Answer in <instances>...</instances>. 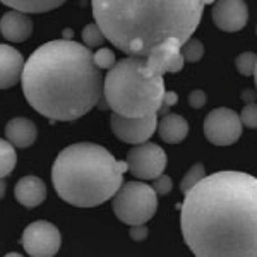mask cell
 Returning a JSON list of instances; mask_svg holds the SVG:
<instances>
[{"mask_svg":"<svg viewBox=\"0 0 257 257\" xmlns=\"http://www.w3.org/2000/svg\"><path fill=\"white\" fill-rule=\"evenodd\" d=\"M180 226L197 257H257V178L218 172L185 194Z\"/></svg>","mask_w":257,"mask_h":257,"instance_id":"obj_1","label":"cell"},{"mask_svg":"<svg viewBox=\"0 0 257 257\" xmlns=\"http://www.w3.org/2000/svg\"><path fill=\"white\" fill-rule=\"evenodd\" d=\"M21 82L28 103L50 122L84 117L105 96V77L91 48L67 38L36 48L24 62Z\"/></svg>","mask_w":257,"mask_h":257,"instance_id":"obj_2","label":"cell"},{"mask_svg":"<svg viewBox=\"0 0 257 257\" xmlns=\"http://www.w3.org/2000/svg\"><path fill=\"white\" fill-rule=\"evenodd\" d=\"M94 23L125 55L148 57L163 41L182 45L197 30L202 0H91Z\"/></svg>","mask_w":257,"mask_h":257,"instance_id":"obj_3","label":"cell"},{"mask_svg":"<svg viewBox=\"0 0 257 257\" xmlns=\"http://www.w3.org/2000/svg\"><path fill=\"white\" fill-rule=\"evenodd\" d=\"M128 172L106 148L77 143L62 149L52 168V182L62 201L77 208H96L113 199Z\"/></svg>","mask_w":257,"mask_h":257,"instance_id":"obj_4","label":"cell"},{"mask_svg":"<svg viewBox=\"0 0 257 257\" xmlns=\"http://www.w3.org/2000/svg\"><path fill=\"white\" fill-rule=\"evenodd\" d=\"M103 94L106 106L122 117H146L158 113L165 98L163 76L146 70L144 57L128 55L106 72Z\"/></svg>","mask_w":257,"mask_h":257,"instance_id":"obj_5","label":"cell"},{"mask_svg":"<svg viewBox=\"0 0 257 257\" xmlns=\"http://www.w3.org/2000/svg\"><path fill=\"white\" fill-rule=\"evenodd\" d=\"M111 208L115 216L125 225H144L158 209V194L144 182H125L113 196Z\"/></svg>","mask_w":257,"mask_h":257,"instance_id":"obj_6","label":"cell"},{"mask_svg":"<svg viewBox=\"0 0 257 257\" xmlns=\"http://www.w3.org/2000/svg\"><path fill=\"white\" fill-rule=\"evenodd\" d=\"M127 167L132 177L141 180H155L167 168V153L155 143L136 144L127 153Z\"/></svg>","mask_w":257,"mask_h":257,"instance_id":"obj_7","label":"cell"},{"mask_svg":"<svg viewBox=\"0 0 257 257\" xmlns=\"http://www.w3.org/2000/svg\"><path fill=\"white\" fill-rule=\"evenodd\" d=\"M242 118L230 108H216L204 118V136L214 146H231L242 136Z\"/></svg>","mask_w":257,"mask_h":257,"instance_id":"obj_8","label":"cell"},{"mask_svg":"<svg viewBox=\"0 0 257 257\" xmlns=\"http://www.w3.org/2000/svg\"><path fill=\"white\" fill-rule=\"evenodd\" d=\"M60 243L59 228L45 219L28 225L21 237V245L31 257H53L60 250Z\"/></svg>","mask_w":257,"mask_h":257,"instance_id":"obj_9","label":"cell"},{"mask_svg":"<svg viewBox=\"0 0 257 257\" xmlns=\"http://www.w3.org/2000/svg\"><path fill=\"white\" fill-rule=\"evenodd\" d=\"M111 131L120 141L127 144H141L155 134L158 128V113H149L146 117H122L111 115Z\"/></svg>","mask_w":257,"mask_h":257,"instance_id":"obj_10","label":"cell"},{"mask_svg":"<svg viewBox=\"0 0 257 257\" xmlns=\"http://www.w3.org/2000/svg\"><path fill=\"white\" fill-rule=\"evenodd\" d=\"M182 43L175 38H170L156 47L146 59V70L153 76H163V74H175L184 69L185 59L182 57Z\"/></svg>","mask_w":257,"mask_h":257,"instance_id":"obj_11","label":"cell"},{"mask_svg":"<svg viewBox=\"0 0 257 257\" xmlns=\"http://www.w3.org/2000/svg\"><path fill=\"white\" fill-rule=\"evenodd\" d=\"M213 23L221 31L237 33L243 30L248 21V9L243 0H218L213 4Z\"/></svg>","mask_w":257,"mask_h":257,"instance_id":"obj_12","label":"cell"},{"mask_svg":"<svg viewBox=\"0 0 257 257\" xmlns=\"http://www.w3.org/2000/svg\"><path fill=\"white\" fill-rule=\"evenodd\" d=\"M24 69L23 55L11 45H0V89H9L21 81Z\"/></svg>","mask_w":257,"mask_h":257,"instance_id":"obj_13","label":"cell"},{"mask_svg":"<svg viewBox=\"0 0 257 257\" xmlns=\"http://www.w3.org/2000/svg\"><path fill=\"white\" fill-rule=\"evenodd\" d=\"M0 33L4 38L12 43L26 41L33 35V21L28 12L12 9L6 12L0 19Z\"/></svg>","mask_w":257,"mask_h":257,"instance_id":"obj_14","label":"cell"},{"mask_svg":"<svg viewBox=\"0 0 257 257\" xmlns=\"http://www.w3.org/2000/svg\"><path fill=\"white\" fill-rule=\"evenodd\" d=\"M14 196L19 204H23L28 209H33L47 199V185L38 177H23L16 184Z\"/></svg>","mask_w":257,"mask_h":257,"instance_id":"obj_15","label":"cell"},{"mask_svg":"<svg viewBox=\"0 0 257 257\" xmlns=\"http://www.w3.org/2000/svg\"><path fill=\"white\" fill-rule=\"evenodd\" d=\"M38 136V128H36L35 122H31L30 118H12L6 125V138L11 141L16 148H30L36 141Z\"/></svg>","mask_w":257,"mask_h":257,"instance_id":"obj_16","label":"cell"},{"mask_svg":"<svg viewBox=\"0 0 257 257\" xmlns=\"http://www.w3.org/2000/svg\"><path fill=\"white\" fill-rule=\"evenodd\" d=\"M158 134L161 141L168 144L182 143L189 134L187 120L175 113H165L161 120H158Z\"/></svg>","mask_w":257,"mask_h":257,"instance_id":"obj_17","label":"cell"},{"mask_svg":"<svg viewBox=\"0 0 257 257\" xmlns=\"http://www.w3.org/2000/svg\"><path fill=\"white\" fill-rule=\"evenodd\" d=\"M0 2L11 9L23 11L28 14H43L60 7L67 0H0Z\"/></svg>","mask_w":257,"mask_h":257,"instance_id":"obj_18","label":"cell"},{"mask_svg":"<svg viewBox=\"0 0 257 257\" xmlns=\"http://www.w3.org/2000/svg\"><path fill=\"white\" fill-rule=\"evenodd\" d=\"M16 146L11 141L0 139V178L11 175L18 163V155H16Z\"/></svg>","mask_w":257,"mask_h":257,"instance_id":"obj_19","label":"cell"},{"mask_svg":"<svg viewBox=\"0 0 257 257\" xmlns=\"http://www.w3.org/2000/svg\"><path fill=\"white\" fill-rule=\"evenodd\" d=\"M81 38H82V43H84L86 47L96 48V47H101V45L105 43L106 36L96 23H91V24H88V26H84Z\"/></svg>","mask_w":257,"mask_h":257,"instance_id":"obj_20","label":"cell"},{"mask_svg":"<svg viewBox=\"0 0 257 257\" xmlns=\"http://www.w3.org/2000/svg\"><path fill=\"white\" fill-rule=\"evenodd\" d=\"M180 52H182V57L185 59V62L194 64V62L201 60L202 55H204V45H202V41H199L197 38H192V36H190V38L182 45Z\"/></svg>","mask_w":257,"mask_h":257,"instance_id":"obj_21","label":"cell"},{"mask_svg":"<svg viewBox=\"0 0 257 257\" xmlns=\"http://www.w3.org/2000/svg\"><path fill=\"white\" fill-rule=\"evenodd\" d=\"M206 175H204V165L202 163H196L192 168H189V172L185 173V177L182 178L180 182V190L184 194H187L194 185L197 184L199 180H202Z\"/></svg>","mask_w":257,"mask_h":257,"instance_id":"obj_22","label":"cell"},{"mask_svg":"<svg viewBox=\"0 0 257 257\" xmlns=\"http://www.w3.org/2000/svg\"><path fill=\"white\" fill-rule=\"evenodd\" d=\"M255 64H257V55L252 52H243L237 57V69L242 76H254L255 70Z\"/></svg>","mask_w":257,"mask_h":257,"instance_id":"obj_23","label":"cell"},{"mask_svg":"<svg viewBox=\"0 0 257 257\" xmlns=\"http://www.w3.org/2000/svg\"><path fill=\"white\" fill-rule=\"evenodd\" d=\"M93 59H94V64H96L101 70H105V69L110 70L115 64H117L115 53L111 52L110 48H99L98 52L93 55Z\"/></svg>","mask_w":257,"mask_h":257,"instance_id":"obj_24","label":"cell"},{"mask_svg":"<svg viewBox=\"0 0 257 257\" xmlns=\"http://www.w3.org/2000/svg\"><path fill=\"white\" fill-rule=\"evenodd\" d=\"M242 123L248 128H257V105L255 103H248L243 106L242 113H240Z\"/></svg>","mask_w":257,"mask_h":257,"instance_id":"obj_25","label":"cell"},{"mask_svg":"<svg viewBox=\"0 0 257 257\" xmlns=\"http://www.w3.org/2000/svg\"><path fill=\"white\" fill-rule=\"evenodd\" d=\"M172 178H170L168 175H165V173H161L160 177L155 178V182H153V189L156 190V194L158 196H167V194L172 192Z\"/></svg>","mask_w":257,"mask_h":257,"instance_id":"obj_26","label":"cell"},{"mask_svg":"<svg viewBox=\"0 0 257 257\" xmlns=\"http://www.w3.org/2000/svg\"><path fill=\"white\" fill-rule=\"evenodd\" d=\"M189 105L192 108H202L206 105V93L201 89H196L189 94Z\"/></svg>","mask_w":257,"mask_h":257,"instance_id":"obj_27","label":"cell"},{"mask_svg":"<svg viewBox=\"0 0 257 257\" xmlns=\"http://www.w3.org/2000/svg\"><path fill=\"white\" fill-rule=\"evenodd\" d=\"M178 103V94L173 93V91H165V98H163V105L158 110L160 113H168V108Z\"/></svg>","mask_w":257,"mask_h":257,"instance_id":"obj_28","label":"cell"},{"mask_svg":"<svg viewBox=\"0 0 257 257\" xmlns=\"http://www.w3.org/2000/svg\"><path fill=\"white\" fill-rule=\"evenodd\" d=\"M149 230L146 225H134L131 226V238L132 240H138V242H141V240H144L148 237Z\"/></svg>","mask_w":257,"mask_h":257,"instance_id":"obj_29","label":"cell"},{"mask_svg":"<svg viewBox=\"0 0 257 257\" xmlns=\"http://www.w3.org/2000/svg\"><path fill=\"white\" fill-rule=\"evenodd\" d=\"M6 189L7 184L4 182V178H0V199H4V196H6Z\"/></svg>","mask_w":257,"mask_h":257,"instance_id":"obj_30","label":"cell"},{"mask_svg":"<svg viewBox=\"0 0 257 257\" xmlns=\"http://www.w3.org/2000/svg\"><path fill=\"white\" fill-rule=\"evenodd\" d=\"M242 98L245 99V101L252 103V99H254V93H252V91H245V93L242 94Z\"/></svg>","mask_w":257,"mask_h":257,"instance_id":"obj_31","label":"cell"},{"mask_svg":"<svg viewBox=\"0 0 257 257\" xmlns=\"http://www.w3.org/2000/svg\"><path fill=\"white\" fill-rule=\"evenodd\" d=\"M254 81H255V86H257V64H255V70H254Z\"/></svg>","mask_w":257,"mask_h":257,"instance_id":"obj_32","label":"cell"},{"mask_svg":"<svg viewBox=\"0 0 257 257\" xmlns=\"http://www.w3.org/2000/svg\"><path fill=\"white\" fill-rule=\"evenodd\" d=\"M202 2H204V6H206V4H214V0H202Z\"/></svg>","mask_w":257,"mask_h":257,"instance_id":"obj_33","label":"cell"},{"mask_svg":"<svg viewBox=\"0 0 257 257\" xmlns=\"http://www.w3.org/2000/svg\"><path fill=\"white\" fill-rule=\"evenodd\" d=\"M255 35H257V26H255Z\"/></svg>","mask_w":257,"mask_h":257,"instance_id":"obj_34","label":"cell"}]
</instances>
